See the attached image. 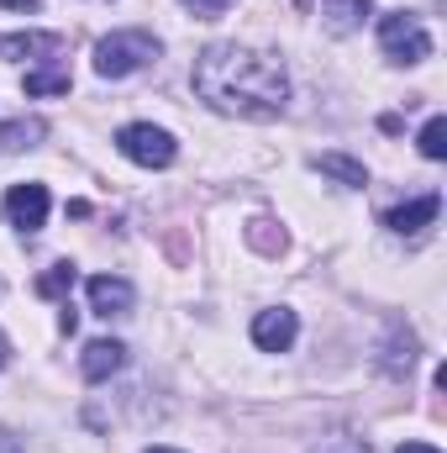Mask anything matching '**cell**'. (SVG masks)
I'll return each mask as SVG.
<instances>
[{
  "label": "cell",
  "mask_w": 447,
  "mask_h": 453,
  "mask_svg": "<svg viewBox=\"0 0 447 453\" xmlns=\"http://www.w3.org/2000/svg\"><path fill=\"white\" fill-rule=\"evenodd\" d=\"M195 96L226 116H247V121H269L284 111L290 101V74L274 53L263 48H242V42H211L195 69Z\"/></svg>",
  "instance_id": "cell-1"
},
{
  "label": "cell",
  "mask_w": 447,
  "mask_h": 453,
  "mask_svg": "<svg viewBox=\"0 0 447 453\" xmlns=\"http://www.w3.org/2000/svg\"><path fill=\"white\" fill-rule=\"evenodd\" d=\"M158 58V37L153 32H111L95 42V74L101 80H126L137 69H148Z\"/></svg>",
  "instance_id": "cell-2"
},
{
  "label": "cell",
  "mask_w": 447,
  "mask_h": 453,
  "mask_svg": "<svg viewBox=\"0 0 447 453\" xmlns=\"http://www.w3.org/2000/svg\"><path fill=\"white\" fill-rule=\"evenodd\" d=\"M379 48H384L390 64H427L432 58V32L421 27V16L390 11V16H379Z\"/></svg>",
  "instance_id": "cell-3"
},
{
  "label": "cell",
  "mask_w": 447,
  "mask_h": 453,
  "mask_svg": "<svg viewBox=\"0 0 447 453\" xmlns=\"http://www.w3.org/2000/svg\"><path fill=\"white\" fill-rule=\"evenodd\" d=\"M116 153L132 158V164H142V169H169L174 153H179V142L163 127H153V121H132V127L116 132Z\"/></svg>",
  "instance_id": "cell-4"
},
{
  "label": "cell",
  "mask_w": 447,
  "mask_h": 453,
  "mask_svg": "<svg viewBox=\"0 0 447 453\" xmlns=\"http://www.w3.org/2000/svg\"><path fill=\"white\" fill-rule=\"evenodd\" d=\"M48 185H11L5 190V222L16 226V232H37V226L48 222Z\"/></svg>",
  "instance_id": "cell-5"
},
{
  "label": "cell",
  "mask_w": 447,
  "mask_h": 453,
  "mask_svg": "<svg viewBox=\"0 0 447 453\" xmlns=\"http://www.w3.org/2000/svg\"><path fill=\"white\" fill-rule=\"evenodd\" d=\"M300 333V317L290 311V306H269V311H258L253 317V342L263 348V353H284L290 342Z\"/></svg>",
  "instance_id": "cell-6"
},
{
  "label": "cell",
  "mask_w": 447,
  "mask_h": 453,
  "mask_svg": "<svg viewBox=\"0 0 447 453\" xmlns=\"http://www.w3.org/2000/svg\"><path fill=\"white\" fill-rule=\"evenodd\" d=\"M90 311H95V317H121V311H132V285L116 280V274H95V280H90Z\"/></svg>",
  "instance_id": "cell-7"
},
{
  "label": "cell",
  "mask_w": 447,
  "mask_h": 453,
  "mask_svg": "<svg viewBox=\"0 0 447 453\" xmlns=\"http://www.w3.org/2000/svg\"><path fill=\"white\" fill-rule=\"evenodd\" d=\"M368 16H374V0H322V21H327V32H332V37L358 32Z\"/></svg>",
  "instance_id": "cell-8"
},
{
  "label": "cell",
  "mask_w": 447,
  "mask_h": 453,
  "mask_svg": "<svg viewBox=\"0 0 447 453\" xmlns=\"http://www.w3.org/2000/svg\"><path fill=\"white\" fill-rule=\"evenodd\" d=\"M437 211H443V201L437 196H421V201H405V206H395V211H384V226L390 232H421V226L437 222Z\"/></svg>",
  "instance_id": "cell-9"
},
{
  "label": "cell",
  "mask_w": 447,
  "mask_h": 453,
  "mask_svg": "<svg viewBox=\"0 0 447 453\" xmlns=\"http://www.w3.org/2000/svg\"><path fill=\"white\" fill-rule=\"evenodd\" d=\"M121 364H126V348H121V342H111V338H95L90 348H85V358H80L85 380H95V385H101V380H111Z\"/></svg>",
  "instance_id": "cell-10"
},
{
  "label": "cell",
  "mask_w": 447,
  "mask_h": 453,
  "mask_svg": "<svg viewBox=\"0 0 447 453\" xmlns=\"http://www.w3.org/2000/svg\"><path fill=\"white\" fill-rule=\"evenodd\" d=\"M316 169H322V174H332V180H342L347 190H363V185H368V169H363L358 158H347V153H322V158H316Z\"/></svg>",
  "instance_id": "cell-11"
},
{
  "label": "cell",
  "mask_w": 447,
  "mask_h": 453,
  "mask_svg": "<svg viewBox=\"0 0 447 453\" xmlns=\"http://www.w3.org/2000/svg\"><path fill=\"white\" fill-rule=\"evenodd\" d=\"M64 48V37H53V32H27V37H0V53H11V58H21V53H58Z\"/></svg>",
  "instance_id": "cell-12"
},
{
  "label": "cell",
  "mask_w": 447,
  "mask_h": 453,
  "mask_svg": "<svg viewBox=\"0 0 447 453\" xmlns=\"http://www.w3.org/2000/svg\"><path fill=\"white\" fill-rule=\"evenodd\" d=\"M74 280H80V274H74V264H53L48 274H37V296H42V301H58V296H69V290H74Z\"/></svg>",
  "instance_id": "cell-13"
},
{
  "label": "cell",
  "mask_w": 447,
  "mask_h": 453,
  "mask_svg": "<svg viewBox=\"0 0 447 453\" xmlns=\"http://www.w3.org/2000/svg\"><path fill=\"white\" fill-rule=\"evenodd\" d=\"M416 148H421V158H447V121L443 116H432L427 127H421V137H416Z\"/></svg>",
  "instance_id": "cell-14"
},
{
  "label": "cell",
  "mask_w": 447,
  "mask_h": 453,
  "mask_svg": "<svg viewBox=\"0 0 447 453\" xmlns=\"http://www.w3.org/2000/svg\"><path fill=\"white\" fill-rule=\"evenodd\" d=\"M32 137H42V121H11V127H0V153L32 148Z\"/></svg>",
  "instance_id": "cell-15"
},
{
  "label": "cell",
  "mask_w": 447,
  "mask_h": 453,
  "mask_svg": "<svg viewBox=\"0 0 447 453\" xmlns=\"http://www.w3.org/2000/svg\"><path fill=\"white\" fill-rule=\"evenodd\" d=\"M69 90V74L64 69H37L27 74V96H64Z\"/></svg>",
  "instance_id": "cell-16"
},
{
  "label": "cell",
  "mask_w": 447,
  "mask_h": 453,
  "mask_svg": "<svg viewBox=\"0 0 447 453\" xmlns=\"http://www.w3.org/2000/svg\"><path fill=\"white\" fill-rule=\"evenodd\" d=\"M311 453H368L363 438H352V433H332V438H322Z\"/></svg>",
  "instance_id": "cell-17"
},
{
  "label": "cell",
  "mask_w": 447,
  "mask_h": 453,
  "mask_svg": "<svg viewBox=\"0 0 447 453\" xmlns=\"http://www.w3.org/2000/svg\"><path fill=\"white\" fill-rule=\"evenodd\" d=\"M179 5H190L195 16H222L226 5H231V0H179Z\"/></svg>",
  "instance_id": "cell-18"
},
{
  "label": "cell",
  "mask_w": 447,
  "mask_h": 453,
  "mask_svg": "<svg viewBox=\"0 0 447 453\" xmlns=\"http://www.w3.org/2000/svg\"><path fill=\"white\" fill-rule=\"evenodd\" d=\"M395 453H443V449H432V443H400Z\"/></svg>",
  "instance_id": "cell-19"
},
{
  "label": "cell",
  "mask_w": 447,
  "mask_h": 453,
  "mask_svg": "<svg viewBox=\"0 0 447 453\" xmlns=\"http://www.w3.org/2000/svg\"><path fill=\"white\" fill-rule=\"evenodd\" d=\"M5 11H37V0H0Z\"/></svg>",
  "instance_id": "cell-20"
},
{
  "label": "cell",
  "mask_w": 447,
  "mask_h": 453,
  "mask_svg": "<svg viewBox=\"0 0 447 453\" xmlns=\"http://www.w3.org/2000/svg\"><path fill=\"white\" fill-rule=\"evenodd\" d=\"M148 453H179V449H148Z\"/></svg>",
  "instance_id": "cell-21"
},
{
  "label": "cell",
  "mask_w": 447,
  "mask_h": 453,
  "mask_svg": "<svg viewBox=\"0 0 447 453\" xmlns=\"http://www.w3.org/2000/svg\"><path fill=\"white\" fill-rule=\"evenodd\" d=\"M0 364H5V353H0Z\"/></svg>",
  "instance_id": "cell-22"
}]
</instances>
